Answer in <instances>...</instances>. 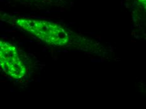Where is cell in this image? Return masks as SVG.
I'll list each match as a JSON object with an SVG mask.
<instances>
[{
    "instance_id": "obj_3",
    "label": "cell",
    "mask_w": 146,
    "mask_h": 109,
    "mask_svg": "<svg viewBox=\"0 0 146 109\" xmlns=\"http://www.w3.org/2000/svg\"><path fill=\"white\" fill-rule=\"evenodd\" d=\"M139 2L142 5H145V0H138Z\"/></svg>"
},
{
    "instance_id": "obj_2",
    "label": "cell",
    "mask_w": 146,
    "mask_h": 109,
    "mask_svg": "<svg viewBox=\"0 0 146 109\" xmlns=\"http://www.w3.org/2000/svg\"><path fill=\"white\" fill-rule=\"evenodd\" d=\"M0 68L5 74L15 80L25 77L27 68L25 60L16 46L0 40Z\"/></svg>"
},
{
    "instance_id": "obj_1",
    "label": "cell",
    "mask_w": 146,
    "mask_h": 109,
    "mask_svg": "<svg viewBox=\"0 0 146 109\" xmlns=\"http://www.w3.org/2000/svg\"><path fill=\"white\" fill-rule=\"evenodd\" d=\"M14 22L20 28L51 46L96 54H102L104 50L102 45L74 34L53 22L30 18H16Z\"/></svg>"
}]
</instances>
